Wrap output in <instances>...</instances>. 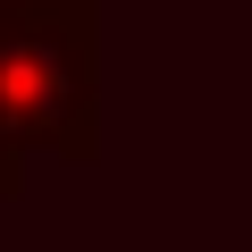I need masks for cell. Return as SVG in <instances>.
<instances>
[{"instance_id":"1","label":"cell","mask_w":252,"mask_h":252,"mask_svg":"<svg viewBox=\"0 0 252 252\" xmlns=\"http://www.w3.org/2000/svg\"><path fill=\"white\" fill-rule=\"evenodd\" d=\"M0 152L101 160V51L93 0L76 9H0Z\"/></svg>"},{"instance_id":"2","label":"cell","mask_w":252,"mask_h":252,"mask_svg":"<svg viewBox=\"0 0 252 252\" xmlns=\"http://www.w3.org/2000/svg\"><path fill=\"white\" fill-rule=\"evenodd\" d=\"M26 193V160H9V152H0V202H17Z\"/></svg>"},{"instance_id":"3","label":"cell","mask_w":252,"mask_h":252,"mask_svg":"<svg viewBox=\"0 0 252 252\" xmlns=\"http://www.w3.org/2000/svg\"><path fill=\"white\" fill-rule=\"evenodd\" d=\"M0 9H76V0H0Z\"/></svg>"}]
</instances>
